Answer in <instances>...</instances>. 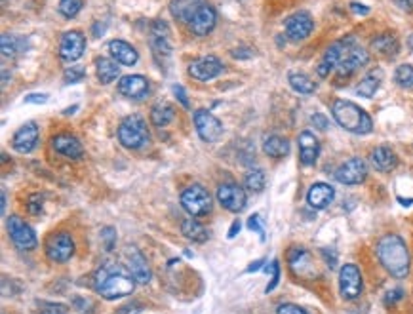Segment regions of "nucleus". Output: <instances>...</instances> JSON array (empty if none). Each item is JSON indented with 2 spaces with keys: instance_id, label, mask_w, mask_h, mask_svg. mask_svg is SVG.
<instances>
[{
  "instance_id": "a19ab883",
  "label": "nucleus",
  "mask_w": 413,
  "mask_h": 314,
  "mask_svg": "<svg viewBox=\"0 0 413 314\" xmlns=\"http://www.w3.org/2000/svg\"><path fill=\"white\" fill-rule=\"evenodd\" d=\"M268 271H271V274H273V276H271V282H268V286L267 288H265V291H273L276 288V286H278V280H280V265H278V261H273V263H271V265L267 266V273Z\"/></svg>"
},
{
  "instance_id": "bf43d9fd",
  "label": "nucleus",
  "mask_w": 413,
  "mask_h": 314,
  "mask_svg": "<svg viewBox=\"0 0 413 314\" xmlns=\"http://www.w3.org/2000/svg\"><path fill=\"white\" fill-rule=\"evenodd\" d=\"M6 209V191H2V213Z\"/></svg>"
},
{
  "instance_id": "72a5a7b5",
  "label": "nucleus",
  "mask_w": 413,
  "mask_h": 314,
  "mask_svg": "<svg viewBox=\"0 0 413 314\" xmlns=\"http://www.w3.org/2000/svg\"><path fill=\"white\" fill-rule=\"evenodd\" d=\"M181 233L185 238L193 242H206L208 240V231H206V227L202 223H198L196 219H185L183 223H181Z\"/></svg>"
},
{
  "instance_id": "3c124183",
  "label": "nucleus",
  "mask_w": 413,
  "mask_h": 314,
  "mask_svg": "<svg viewBox=\"0 0 413 314\" xmlns=\"http://www.w3.org/2000/svg\"><path fill=\"white\" fill-rule=\"evenodd\" d=\"M48 101V94H31L25 97V103H46Z\"/></svg>"
},
{
  "instance_id": "49530a36",
  "label": "nucleus",
  "mask_w": 413,
  "mask_h": 314,
  "mask_svg": "<svg viewBox=\"0 0 413 314\" xmlns=\"http://www.w3.org/2000/svg\"><path fill=\"white\" fill-rule=\"evenodd\" d=\"M310 124L318 129H328V126H330V122H328V118H326L322 113L313 114V116H310Z\"/></svg>"
},
{
  "instance_id": "603ef678",
  "label": "nucleus",
  "mask_w": 413,
  "mask_h": 314,
  "mask_svg": "<svg viewBox=\"0 0 413 314\" xmlns=\"http://www.w3.org/2000/svg\"><path fill=\"white\" fill-rule=\"evenodd\" d=\"M350 10L357 14V16H368L370 14V8L366 4H360V2H350Z\"/></svg>"
},
{
  "instance_id": "864d4df0",
  "label": "nucleus",
  "mask_w": 413,
  "mask_h": 314,
  "mask_svg": "<svg viewBox=\"0 0 413 314\" xmlns=\"http://www.w3.org/2000/svg\"><path fill=\"white\" fill-rule=\"evenodd\" d=\"M392 2H394L402 12H407V14L413 12V0H392Z\"/></svg>"
},
{
  "instance_id": "052dcab7",
  "label": "nucleus",
  "mask_w": 413,
  "mask_h": 314,
  "mask_svg": "<svg viewBox=\"0 0 413 314\" xmlns=\"http://www.w3.org/2000/svg\"><path fill=\"white\" fill-rule=\"evenodd\" d=\"M76 109H78V105H73L71 109H65V114H73L74 111H76Z\"/></svg>"
},
{
  "instance_id": "6ab92c4d",
  "label": "nucleus",
  "mask_w": 413,
  "mask_h": 314,
  "mask_svg": "<svg viewBox=\"0 0 413 314\" xmlns=\"http://www.w3.org/2000/svg\"><path fill=\"white\" fill-rule=\"evenodd\" d=\"M171 32L170 27L166 21L158 19L154 21L153 27H151V48H153L154 57H170L171 54V41H170Z\"/></svg>"
},
{
  "instance_id": "680f3d73",
  "label": "nucleus",
  "mask_w": 413,
  "mask_h": 314,
  "mask_svg": "<svg viewBox=\"0 0 413 314\" xmlns=\"http://www.w3.org/2000/svg\"><path fill=\"white\" fill-rule=\"evenodd\" d=\"M407 44H410V48L413 50V34H412V36H410V41H407Z\"/></svg>"
},
{
  "instance_id": "20e7f679",
  "label": "nucleus",
  "mask_w": 413,
  "mask_h": 314,
  "mask_svg": "<svg viewBox=\"0 0 413 314\" xmlns=\"http://www.w3.org/2000/svg\"><path fill=\"white\" fill-rule=\"evenodd\" d=\"M149 128H147V121L139 114H130L126 118H122L120 126H118V141L122 147L126 149H141V147L149 143Z\"/></svg>"
},
{
  "instance_id": "4d7b16f0",
  "label": "nucleus",
  "mask_w": 413,
  "mask_h": 314,
  "mask_svg": "<svg viewBox=\"0 0 413 314\" xmlns=\"http://www.w3.org/2000/svg\"><path fill=\"white\" fill-rule=\"evenodd\" d=\"M261 265H263V259H260V261H253L251 266H248V273H255V271H260Z\"/></svg>"
},
{
  "instance_id": "2eb2a0df",
  "label": "nucleus",
  "mask_w": 413,
  "mask_h": 314,
  "mask_svg": "<svg viewBox=\"0 0 413 314\" xmlns=\"http://www.w3.org/2000/svg\"><path fill=\"white\" fill-rule=\"evenodd\" d=\"M370 61V54L366 52L362 46H354V48L348 52L347 56L341 59V63L337 65L335 73H337V78L343 81V78H350L352 74L360 71L362 67H366Z\"/></svg>"
},
{
  "instance_id": "c9c22d12",
  "label": "nucleus",
  "mask_w": 413,
  "mask_h": 314,
  "mask_svg": "<svg viewBox=\"0 0 413 314\" xmlns=\"http://www.w3.org/2000/svg\"><path fill=\"white\" fill-rule=\"evenodd\" d=\"M288 82L297 94H303V96H308V94H315L316 92V82H313V78L305 73H290L288 74Z\"/></svg>"
},
{
  "instance_id": "c85d7f7f",
  "label": "nucleus",
  "mask_w": 413,
  "mask_h": 314,
  "mask_svg": "<svg viewBox=\"0 0 413 314\" xmlns=\"http://www.w3.org/2000/svg\"><path fill=\"white\" fill-rule=\"evenodd\" d=\"M263 153L267 154L268 158H286L290 154V141L282 136L271 134L263 139Z\"/></svg>"
},
{
  "instance_id": "7c9ffc66",
  "label": "nucleus",
  "mask_w": 413,
  "mask_h": 314,
  "mask_svg": "<svg viewBox=\"0 0 413 314\" xmlns=\"http://www.w3.org/2000/svg\"><path fill=\"white\" fill-rule=\"evenodd\" d=\"M96 74H98V81L101 84H111L118 78L120 67L109 57H99V59H96Z\"/></svg>"
},
{
  "instance_id": "412c9836",
  "label": "nucleus",
  "mask_w": 413,
  "mask_h": 314,
  "mask_svg": "<svg viewBox=\"0 0 413 314\" xmlns=\"http://www.w3.org/2000/svg\"><path fill=\"white\" fill-rule=\"evenodd\" d=\"M126 261H128V271L131 273V276L136 278L138 284H149L153 278L151 273V266L147 263L145 255L138 250V248H128L126 251Z\"/></svg>"
},
{
  "instance_id": "f3484780",
  "label": "nucleus",
  "mask_w": 413,
  "mask_h": 314,
  "mask_svg": "<svg viewBox=\"0 0 413 314\" xmlns=\"http://www.w3.org/2000/svg\"><path fill=\"white\" fill-rule=\"evenodd\" d=\"M151 92V84L143 74H126L118 81V94L128 99H145Z\"/></svg>"
},
{
  "instance_id": "7ed1b4c3",
  "label": "nucleus",
  "mask_w": 413,
  "mask_h": 314,
  "mask_svg": "<svg viewBox=\"0 0 413 314\" xmlns=\"http://www.w3.org/2000/svg\"><path fill=\"white\" fill-rule=\"evenodd\" d=\"M333 121L341 128L357 136H368L373 132V121L366 109L348 99H335L332 103Z\"/></svg>"
},
{
  "instance_id": "f257e3e1",
  "label": "nucleus",
  "mask_w": 413,
  "mask_h": 314,
  "mask_svg": "<svg viewBox=\"0 0 413 314\" xmlns=\"http://www.w3.org/2000/svg\"><path fill=\"white\" fill-rule=\"evenodd\" d=\"M381 266L394 278H405L412 269V258L407 244L400 234H385L375 246Z\"/></svg>"
},
{
  "instance_id": "1a4fd4ad",
  "label": "nucleus",
  "mask_w": 413,
  "mask_h": 314,
  "mask_svg": "<svg viewBox=\"0 0 413 314\" xmlns=\"http://www.w3.org/2000/svg\"><path fill=\"white\" fill-rule=\"evenodd\" d=\"M193 121H195L196 134H198V137L202 139L204 143H215L219 137L223 136V124L210 111L198 109L193 114Z\"/></svg>"
},
{
  "instance_id": "de8ad7c7",
  "label": "nucleus",
  "mask_w": 413,
  "mask_h": 314,
  "mask_svg": "<svg viewBox=\"0 0 413 314\" xmlns=\"http://www.w3.org/2000/svg\"><path fill=\"white\" fill-rule=\"evenodd\" d=\"M255 56V50H251V48H236L233 50V57L235 59H250V57Z\"/></svg>"
},
{
  "instance_id": "b1692460",
  "label": "nucleus",
  "mask_w": 413,
  "mask_h": 314,
  "mask_svg": "<svg viewBox=\"0 0 413 314\" xmlns=\"http://www.w3.org/2000/svg\"><path fill=\"white\" fill-rule=\"evenodd\" d=\"M335 198V189L324 181L313 183L307 193V204L313 209H326Z\"/></svg>"
},
{
  "instance_id": "5701e85b",
  "label": "nucleus",
  "mask_w": 413,
  "mask_h": 314,
  "mask_svg": "<svg viewBox=\"0 0 413 314\" xmlns=\"http://www.w3.org/2000/svg\"><path fill=\"white\" fill-rule=\"evenodd\" d=\"M218 23V12L210 4H204L202 8L198 10L195 17L191 19V31L195 32L196 36H208Z\"/></svg>"
},
{
  "instance_id": "4be33fe9",
  "label": "nucleus",
  "mask_w": 413,
  "mask_h": 314,
  "mask_svg": "<svg viewBox=\"0 0 413 314\" xmlns=\"http://www.w3.org/2000/svg\"><path fill=\"white\" fill-rule=\"evenodd\" d=\"M297 145H299L301 164L303 166H315L318 156H320V141H318V137L310 129H305L297 137Z\"/></svg>"
},
{
  "instance_id": "423d86ee",
  "label": "nucleus",
  "mask_w": 413,
  "mask_h": 314,
  "mask_svg": "<svg viewBox=\"0 0 413 314\" xmlns=\"http://www.w3.org/2000/svg\"><path fill=\"white\" fill-rule=\"evenodd\" d=\"M181 206L191 218H204L211 211V196L202 185L187 187L181 193Z\"/></svg>"
},
{
  "instance_id": "39448f33",
  "label": "nucleus",
  "mask_w": 413,
  "mask_h": 314,
  "mask_svg": "<svg viewBox=\"0 0 413 314\" xmlns=\"http://www.w3.org/2000/svg\"><path fill=\"white\" fill-rule=\"evenodd\" d=\"M357 44L358 42L354 36H343V39H339V41L333 42L332 46L326 50L324 56H322V59H320V63H318V67H316L318 76H320V78H328L330 73L337 69V65L341 63V59L347 56L348 52L354 48Z\"/></svg>"
},
{
  "instance_id": "6e6552de",
  "label": "nucleus",
  "mask_w": 413,
  "mask_h": 314,
  "mask_svg": "<svg viewBox=\"0 0 413 314\" xmlns=\"http://www.w3.org/2000/svg\"><path fill=\"white\" fill-rule=\"evenodd\" d=\"M8 234L10 240L14 242V246H16L17 250L31 251L39 246V240H36L34 231L27 225L19 216L8 218Z\"/></svg>"
},
{
  "instance_id": "4c0bfd02",
  "label": "nucleus",
  "mask_w": 413,
  "mask_h": 314,
  "mask_svg": "<svg viewBox=\"0 0 413 314\" xmlns=\"http://www.w3.org/2000/svg\"><path fill=\"white\" fill-rule=\"evenodd\" d=\"M394 82L400 88L412 90L413 88V65H398L394 71Z\"/></svg>"
},
{
  "instance_id": "37998d69",
  "label": "nucleus",
  "mask_w": 413,
  "mask_h": 314,
  "mask_svg": "<svg viewBox=\"0 0 413 314\" xmlns=\"http://www.w3.org/2000/svg\"><path fill=\"white\" fill-rule=\"evenodd\" d=\"M276 314H308L305 308H301L299 305H293V303H282V305L276 308Z\"/></svg>"
},
{
  "instance_id": "4468645a",
  "label": "nucleus",
  "mask_w": 413,
  "mask_h": 314,
  "mask_svg": "<svg viewBox=\"0 0 413 314\" xmlns=\"http://www.w3.org/2000/svg\"><path fill=\"white\" fill-rule=\"evenodd\" d=\"M221 73H223V63H221L215 56L198 57V59H195L193 63L189 65V74H191L195 81H213V78H218Z\"/></svg>"
},
{
  "instance_id": "2f4dec72",
  "label": "nucleus",
  "mask_w": 413,
  "mask_h": 314,
  "mask_svg": "<svg viewBox=\"0 0 413 314\" xmlns=\"http://www.w3.org/2000/svg\"><path fill=\"white\" fill-rule=\"evenodd\" d=\"M173 118H176V109L168 101H158L156 105H153V109H151V122H153V126L164 128Z\"/></svg>"
},
{
  "instance_id": "aec40b11",
  "label": "nucleus",
  "mask_w": 413,
  "mask_h": 314,
  "mask_svg": "<svg viewBox=\"0 0 413 314\" xmlns=\"http://www.w3.org/2000/svg\"><path fill=\"white\" fill-rule=\"evenodd\" d=\"M52 149L69 160H81L84 156V147L78 141V137L71 134H57L56 137H52Z\"/></svg>"
},
{
  "instance_id": "ea45409f",
  "label": "nucleus",
  "mask_w": 413,
  "mask_h": 314,
  "mask_svg": "<svg viewBox=\"0 0 413 314\" xmlns=\"http://www.w3.org/2000/svg\"><path fill=\"white\" fill-rule=\"evenodd\" d=\"M86 76V69L81 65H71L63 71V81L65 84H78Z\"/></svg>"
},
{
  "instance_id": "8fccbe9b",
  "label": "nucleus",
  "mask_w": 413,
  "mask_h": 314,
  "mask_svg": "<svg viewBox=\"0 0 413 314\" xmlns=\"http://www.w3.org/2000/svg\"><path fill=\"white\" fill-rule=\"evenodd\" d=\"M322 255H324L328 266H330V269H333V266H335V263H337V253H335L333 250H328V248H324V250H322Z\"/></svg>"
},
{
  "instance_id": "f03ea898",
  "label": "nucleus",
  "mask_w": 413,
  "mask_h": 314,
  "mask_svg": "<svg viewBox=\"0 0 413 314\" xmlns=\"http://www.w3.org/2000/svg\"><path fill=\"white\" fill-rule=\"evenodd\" d=\"M94 288L99 295L107 301L126 297L130 295L136 288V278L131 276L128 269L120 265H107L101 266L96 278H94Z\"/></svg>"
},
{
  "instance_id": "c756f323",
  "label": "nucleus",
  "mask_w": 413,
  "mask_h": 314,
  "mask_svg": "<svg viewBox=\"0 0 413 314\" xmlns=\"http://www.w3.org/2000/svg\"><path fill=\"white\" fill-rule=\"evenodd\" d=\"M381 82H383V71H381V69L368 71V74H366L364 78L360 81V84H358L357 96L372 99V97L377 94V90L381 88Z\"/></svg>"
},
{
  "instance_id": "09e8293b",
  "label": "nucleus",
  "mask_w": 413,
  "mask_h": 314,
  "mask_svg": "<svg viewBox=\"0 0 413 314\" xmlns=\"http://www.w3.org/2000/svg\"><path fill=\"white\" fill-rule=\"evenodd\" d=\"M404 297V291L400 290V288H396V290H390L389 293H387V297H385V303L387 305H394L396 301H400V299Z\"/></svg>"
},
{
  "instance_id": "5fc2aeb1",
  "label": "nucleus",
  "mask_w": 413,
  "mask_h": 314,
  "mask_svg": "<svg viewBox=\"0 0 413 314\" xmlns=\"http://www.w3.org/2000/svg\"><path fill=\"white\" fill-rule=\"evenodd\" d=\"M113 234H114V229H111V227H107L105 231H103V238H113ZM113 248V242H107V250H111Z\"/></svg>"
},
{
  "instance_id": "9d476101",
  "label": "nucleus",
  "mask_w": 413,
  "mask_h": 314,
  "mask_svg": "<svg viewBox=\"0 0 413 314\" xmlns=\"http://www.w3.org/2000/svg\"><path fill=\"white\" fill-rule=\"evenodd\" d=\"M333 178L341 185H360L368 178V164L362 158H348L335 169Z\"/></svg>"
},
{
  "instance_id": "79ce46f5",
  "label": "nucleus",
  "mask_w": 413,
  "mask_h": 314,
  "mask_svg": "<svg viewBox=\"0 0 413 314\" xmlns=\"http://www.w3.org/2000/svg\"><path fill=\"white\" fill-rule=\"evenodd\" d=\"M248 229L250 231H253V233H257L261 236V240H265V227H263V223H261V218L255 213V216H251L250 219H248Z\"/></svg>"
},
{
  "instance_id": "dca6fc26",
  "label": "nucleus",
  "mask_w": 413,
  "mask_h": 314,
  "mask_svg": "<svg viewBox=\"0 0 413 314\" xmlns=\"http://www.w3.org/2000/svg\"><path fill=\"white\" fill-rule=\"evenodd\" d=\"M84 50H86V39L81 31H67L59 41V57L69 63L81 59Z\"/></svg>"
},
{
  "instance_id": "0eeeda50",
  "label": "nucleus",
  "mask_w": 413,
  "mask_h": 314,
  "mask_svg": "<svg viewBox=\"0 0 413 314\" xmlns=\"http://www.w3.org/2000/svg\"><path fill=\"white\" fill-rule=\"evenodd\" d=\"M364 290V280L362 273L354 263H347L341 266L339 271V293L345 301H354L362 295Z\"/></svg>"
},
{
  "instance_id": "a878e982",
  "label": "nucleus",
  "mask_w": 413,
  "mask_h": 314,
  "mask_svg": "<svg viewBox=\"0 0 413 314\" xmlns=\"http://www.w3.org/2000/svg\"><path fill=\"white\" fill-rule=\"evenodd\" d=\"M370 160H372V166L381 174H387V171H392V169L398 166V156L396 153L387 145L375 147L370 154Z\"/></svg>"
},
{
  "instance_id": "6e6d98bb",
  "label": "nucleus",
  "mask_w": 413,
  "mask_h": 314,
  "mask_svg": "<svg viewBox=\"0 0 413 314\" xmlns=\"http://www.w3.org/2000/svg\"><path fill=\"white\" fill-rule=\"evenodd\" d=\"M240 221H238V219H236L235 223H233V225H231V231H229V238H235L236 234L240 233Z\"/></svg>"
},
{
  "instance_id": "393cba45",
  "label": "nucleus",
  "mask_w": 413,
  "mask_h": 314,
  "mask_svg": "<svg viewBox=\"0 0 413 314\" xmlns=\"http://www.w3.org/2000/svg\"><path fill=\"white\" fill-rule=\"evenodd\" d=\"M109 52H111V56L114 57L116 63L126 65V67H131L139 61L138 50L134 48L130 42L120 41V39H114V41L109 42Z\"/></svg>"
},
{
  "instance_id": "473e14b6",
  "label": "nucleus",
  "mask_w": 413,
  "mask_h": 314,
  "mask_svg": "<svg viewBox=\"0 0 413 314\" xmlns=\"http://www.w3.org/2000/svg\"><path fill=\"white\" fill-rule=\"evenodd\" d=\"M0 46H2V56L4 57H16L19 56V54H23L25 50L29 48L27 39L16 36V34H2Z\"/></svg>"
},
{
  "instance_id": "f704fd0d",
  "label": "nucleus",
  "mask_w": 413,
  "mask_h": 314,
  "mask_svg": "<svg viewBox=\"0 0 413 314\" xmlns=\"http://www.w3.org/2000/svg\"><path fill=\"white\" fill-rule=\"evenodd\" d=\"M288 261H290L293 273L305 274L307 269H310V258H308V251L305 248H292L288 253Z\"/></svg>"
},
{
  "instance_id": "ddd939ff",
  "label": "nucleus",
  "mask_w": 413,
  "mask_h": 314,
  "mask_svg": "<svg viewBox=\"0 0 413 314\" xmlns=\"http://www.w3.org/2000/svg\"><path fill=\"white\" fill-rule=\"evenodd\" d=\"M246 191L236 183H223L218 189V202L229 211L240 213L246 208Z\"/></svg>"
},
{
  "instance_id": "13d9d810",
  "label": "nucleus",
  "mask_w": 413,
  "mask_h": 314,
  "mask_svg": "<svg viewBox=\"0 0 413 314\" xmlns=\"http://www.w3.org/2000/svg\"><path fill=\"white\" fill-rule=\"evenodd\" d=\"M41 314H65V313L61 311V306H57V308H54V306H50V308H46V311H42Z\"/></svg>"
},
{
  "instance_id": "e433bc0d",
  "label": "nucleus",
  "mask_w": 413,
  "mask_h": 314,
  "mask_svg": "<svg viewBox=\"0 0 413 314\" xmlns=\"http://www.w3.org/2000/svg\"><path fill=\"white\" fill-rule=\"evenodd\" d=\"M265 181H267L265 171L260 168L250 169V171L246 174V179H244L246 187H248L250 191H253V193H261V191L265 189Z\"/></svg>"
},
{
  "instance_id": "c03bdc74",
  "label": "nucleus",
  "mask_w": 413,
  "mask_h": 314,
  "mask_svg": "<svg viewBox=\"0 0 413 314\" xmlns=\"http://www.w3.org/2000/svg\"><path fill=\"white\" fill-rule=\"evenodd\" d=\"M171 92H173V96L178 97V101L183 105L185 109H189V107H191V101H189V97H187V92H185V88H183V86L176 84V86L171 88Z\"/></svg>"
},
{
  "instance_id": "a211bd4d",
  "label": "nucleus",
  "mask_w": 413,
  "mask_h": 314,
  "mask_svg": "<svg viewBox=\"0 0 413 314\" xmlns=\"http://www.w3.org/2000/svg\"><path fill=\"white\" fill-rule=\"evenodd\" d=\"M39 137H41V129L36 126V122H27L14 134L12 147L19 154H29L31 151H34V147L39 143Z\"/></svg>"
},
{
  "instance_id": "9b49d317",
  "label": "nucleus",
  "mask_w": 413,
  "mask_h": 314,
  "mask_svg": "<svg viewBox=\"0 0 413 314\" xmlns=\"http://www.w3.org/2000/svg\"><path fill=\"white\" fill-rule=\"evenodd\" d=\"M284 29H286V36L290 41L301 42L310 36V32L315 29V19L308 12L301 10V12H295L284 21Z\"/></svg>"
},
{
  "instance_id": "a18cd8bd",
  "label": "nucleus",
  "mask_w": 413,
  "mask_h": 314,
  "mask_svg": "<svg viewBox=\"0 0 413 314\" xmlns=\"http://www.w3.org/2000/svg\"><path fill=\"white\" fill-rule=\"evenodd\" d=\"M29 211L33 213V216H39L42 211V196L41 194H33L31 198H29Z\"/></svg>"
},
{
  "instance_id": "58836bf2",
  "label": "nucleus",
  "mask_w": 413,
  "mask_h": 314,
  "mask_svg": "<svg viewBox=\"0 0 413 314\" xmlns=\"http://www.w3.org/2000/svg\"><path fill=\"white\" fill-rule=\"evenodd\" d=\"M59 14L67 19H73L78 16V12L82 10V0H59Z\"/></svg>"
},
{
  "instance_id": "cd10ccee",
  "label": "nucleus",
  "mask_w": 413,
  "mask_h": 314,
  "mask_svg": "<svg viewBox=\"0 0 413 314\" xmlns=\"http://www.w3.org/2000/svg\"><path fill=\"white\" fill-rule=\"evenodd\" d=\"M372 50L383 57H396L400 52V41L394 32H383L372 41Z\"/></svg>"
},
{
  "instance_id": "bb28decb",
  "label": "nucleus",
  "mask_w": 413,
  "mask_h": 314,
  "mask_svg": "<svg viewBox=\"0 0 413 314\" xmlns=\"http://www.w3.org/2000/svg\"><path fill=\"white\" fill-rule=\"evenodd\" d=\"M204 0H171L170 2V14L178 21L183 23H191V19L195 17V14L198 10L202 8Z\"/></svg>"
},
{
  "instance_id": "f8f14e48",
  "label": "nucleus",
  "mask_w": 413,
  "mask_h": 314,
  "mask_svg": "<svg viewBox=\"0 0 413 314\" xmlns=\"http://www.w3.org/2000/svg\"><path fill=\"white\" fill-rule=\"evenodd\" d=\"M46 255L56 263H65L74 255V242L71 234H52L46 242Z\"/></svg>"
}]
</instances>
